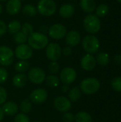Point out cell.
Segmentation results:
<instances>
[{"instance_id":"2e32d148","label":"cell","mask_w":121,"mask_h":122,"mask_svg":"<svg viewBox=\"0 0 121 122\" xmlns=\"http://www.w3.org/2000/svg\"><path fill=\"white\" fill-rule=\"evenodd\" d=\"M21 0H8L6 5V12L10 15H16L21 11Z\"/></svg>"},{"instance_id":"83f0119b","label":"cell","mask_w":121,"mask_h":122,"mask_svg":"<svg viewBox=\"0 0 121 122\" xmlns=\"http://www.w3.org/2000/svg\"><path fill=\"white\" fill-rule=\"evenodd\" d=\"M19 109H20V111L21 112V113H24V114H26L29 113L31 112V109H32L31 102L28 99H24L20 104Z\"/></svg>"},{"instance_id":"1f68e13d","label":"cell","mask_w":121,"mask_h":122,"mask_svg":"<svg viewBox=\"0 0 121 122\" xmlns=\"http://www.w3.org/2000/svg\"><path fill=\"white\" fill-rule=\"evenodd\" d=\"M14 122H30V119L26 114L19 113L15 115Z\"/></svg>"},{"instance_id":"f1b7e54d","label":"cell","mask_w":121,"mask_h":122,"mask_svg":"<svg viewBox=\"0 0 121 122\" xmlns=\"http://www.w3.org/2000/svg\"><path fill=\"white\" fill-rule=\"evenodd\" d=\"M109 11V7L106 4H101L96 8V14L98 17H103Z\"/></svg>"},{"instance_id":"f546056e","label":"cell","mask_w":121,"mask_h":122,"mask_svg":"<svg viewBox=\"0 0 121 122\" xmlns=\"http://www.w3.org/2000/svg\"><path fill=\"white\" fill-rule=\"evenodd\" d=\"M14 41L18 44H26L28 40V36L24 34L22 31H19L18 33L15 34L14 36Z\"/></svg>"},{"instance_id":"52a82bcc","label":"cell","mask_w":121,"mask_h":122,"mask_svg":"<svg viewBox=\"0 0 121 122\" xmlns=\"http://www.w3.org/2000/svg\"><path fill=\"white\" fill-rule=\"evenodd\" d=\"M14 52L6 46H0V64L4 66H10L14 61Z\"/></svg>"},{"instance_id":"484cf974","label":"cell","mask_w":121,"mask_h":122,"mask_svg":"<svg viewBox=\"0 0 121 122\" xmlns=\"http://www.w3.org/2000/svg\"><path fill=\"white\" fill-rule=\"evenodd\" d=\"M75 122H93L91 116L86 112H78L75 116Z\"/></svg>"},{"instance_id":"ee69618b","label":"cell","mask_w":121,"mask_h":122,"mask_svg":"<svg viewBox=\"0 0 121 122\" xmlns=\"http://www.w3.org/2000/svg\"><path fill=\"white\" fill-rule=\"evenodd\" d=\"M117 1H118V2H120V3H121V0H117Z\"/></svg>"},{"instance_id":"8992f818","label":"cell","mask_w":121,"mask_h":122,"mask_svg":"<svg viewBox=\"0 0 121 122\" xmlns=\"http://www.w3.org/2000/svg\"><path fill=\"white\" fill-rule=\"evenodd\" d=\"M46 73L45 71L39 68V67H34L31 69L27 75L28 79L34 84H42L46 79Z\"/></svg>"},{"instance_id":"cb8c5ba5","label":"cell","mask_w":121,"mask_h":122,"mask_svg":"<svg viewBox=\"0 0 121 122\" xmlns=\"http://www.w3.org/2000/svg\"><path fill=\"white\" fill-rule=\"evenodd\" d=\"M29 63L25 60H19L16 63L14 66V69L18 73H25L29 69Z\"/></svg>"},{"instance_id":"6da1fadb","label":"cell","mask_w":121,"mask_h":122,"mask_svg":"<svg viewBox=\"0 0 121 122\" xmlns=\"http://www.w3.org/2000/svg\"><path fill=\"white\" fill-rule=\"evenodd\" d=\"M28 45L35 50H41L48 44V38L46 35L40 32H33L28 36Z\"/></svg>"},{"instance_id":"d6986e66","label":"cell","mask_w":121,"mask_h":122,"mask_svg":"<svg viewBox=\"0 0 121 122\" xmlns=\"http://www.w3.org/2000/svg\"><path fill=\"white\" fill-rule=\"evenodd\" d=\"M28 78L24 73H18L12 78V84L16 88H22L27 83Z\"/></svg>"},{"instance_id":"5b68a950","label":"cell","mask_w":121,"mask_h":122,"mask_svg":"<svg viewBox=\"0 0 121 122\" xmlns=\"http://www.w3.org/2000/svg\"><path fill=\"white\" fill-rule=\"evenodd\" d=\"M37 11L44 16H51L56 11V4L53 0H40L36 6Z\"/></svg>"},{"instance_id":"60d3db41","label":"cell","mask_w":121,"mask_h":122,"mask_svg":"<svg viewBox=\"0 0 121 122\" xmlns=\"http://www.w3.org/2000/svg\"><path fill=\"white\" fill-rule=\"evenodd\" d=\"M4 113L3 112L1 107H0V122L4 119Z\"/></svg>"},{"instance_id":"d6a6232c","label":"cell","mask_w":121,"mask_h":122,"mask_svg":"<svg viewBox=\"0 0 121 122\" xmlns=\"http://www.w3.org/2000/svg\"><path fill=\"white\" fill-rule=\"evenodd\" d=\"M113 89L116 92H121V77L118 76L114 78L111 81Z\"/></svg>"},{"instance_id":"d590c367","label":"cell","mask_w":121,"mask_h":122,"mask_svg":"<svg viewBox=\"0 0 121 122\" xmlns=\"http://www.w3.org/2000/svg\"><path fill=\"white\" fill-rule=\"evenodd\" d=\"M75 119V116L71 112H65L62 116V120L63 122H73Z\"/></svg>"},{"instance_id":"74e56055","label":"cell","mask_w":121,"mask_h":122,"mask_svg":"<svg viewBox=\"0 0 121 122\" xmlns=\"http://www.w3.org/2000/svg\"><path fill=\"white\" fill-rule=\"evenodd\" d=\"M7 31V26L4 21L0 19V36H3Z\"/></svg>"},{"instance_id":"4dcf8cb0","label":"cell","mask_w":121,"mask_h":122,"mask_svg":"<svg viewBox=\"0 0 121 122\" xmlns=\"http://www.w3.org/2000/svg\"><path fill=\"white\" fill-rule=\"evenodd\" d=\"M21 31H22L24 34H26V36H29V35H31L34 32V28L31 24L26 22L23 25H21Z\"/></svg>"},{"instance_id":"44dd1931","label":"cell","mask_w":121,"mask_h":122,"mask_svg":"<svg viewBox=\"0 0 121 122\" xmlns=\"http://www.w3.org/2000/svg\"><path fill=\"white\" fill-rule=\"evenodd\" d=\"M68 99L71 102H76L78 101L81 97V91L78 86H74L71 89L68 94Z\"/></svg>"},{"instance_id":"d4e9b609","label":"cell","mask_w":121,"mask_h":122,"mask_svg":"<svg viewBox=\"0 0 121 122\" xmlns=\"http://www.w3.org/2000/svg\"><path fill=\"white\" fill-rule=\"evenodd\" d=\"M22 13L27 17H32L37 13V9L33 4H26L21 9Z\"/></svg>"},{"instance_id":"ba28073f","label":"cell","mask_w":121,"mask_h":122,"mask_svg":"<svg viewBox=\"0 0 121 122\" xmlns=\"http://www.w3.org/2000/svg\"><path fill=\"white\" fill-rule=\"evenodd\" d=\"M77 77L76 71L72 67H66L63 69L59 75L60 81L65 85H70L75 81Z\"/></svg>"},{"instance_id":"4fadbf2b","label":"cell","mask_w":121,"mask_h":122,"mask_svg":"<svg viewBox=\"0 0 121 122\" xmlns=\"http://www.w3.org/2000/svg\"><path fill=\"white\" fill-rule=\"evenodd\" d=\"M48 98V93L46 89L38 88L33 90L29 95V100L34 104H40L46 101Z\"/></svg>"},{"instance_id":"7c38bea8","label":"cell","mask_w":121,"mask_h":122,"mask_svg":"<svg viewBox=\"0 0 121 122\" xmlns=\"http://www.w3.org/2000/svg\"><path fill=\"white\" fill-rule=\"evenodd\" d=\"M54 108L60 112H67L71 108V102L68 98L63 96H58L53 100Z\"/></svg>"},{"instance_id":"7bdbcfd3","label":"cell","mask_w":121,"mask_h":122,"mask_svg":"<svg viewBox=\"0 0 121 122\" xmlns=\"http://www.w3.org/2000/svg\"><path fill=\"white\" fill-rule=\"evenodd\" d=\"M2 13V6L1 5V4H0V14Z\"/></svg>"},{"instance_id":"4316f807","label":"cell","mask_w":121,"mask_h":122,"mask_svg":"<svg viewBox=\"0 0 121 122\" xmlns=\"http://www.w3.org/2000/svg\"><path fill=\"white\" fill-rule=\"evenodd\" d=\"M96 63L101 66H106L109 63V56L108 54L104 52L98 53L96 58Z\"/></svg>"},{"instance_id":"bcb514c9","label":"cell","mask_w":121,"mask_h":122,"mask_svg":"<svg viewBox=\"0 0 121 122\" xmlns=\"http://www.w3.org/2000/svg\"></svg>"},{"instance_id":"b9f144b4","label":"cell","mask_w":121,"mask_h":122,"mask_svg":"<svg viewBox=\"0 0 121 122\" xmlns=\"http://www.w3.org/2000/svg\"><path fill=\"white\" fill-rule=\"evenodd\" d=\"M68 85H65L64 84V86H63L62 88H61V91L63 92H67L68 91Z\"/></svg>"},{"instance_id":"9a60e30c","label":"cell","mask_w":121,"mask_h":122,"mask_svg":"<svg viewBox=\"0 0 121 122\" xmlns=\"http://www.w3.org/2000/svg\"><path fill=\"white\" fill-rule=\"evenodd\" d=\"M81 36L78 31L76 30H71L66 33L65 36V41L68 46H76L81 41Z\"/></svg>"},{"instance_id":"7a4b0ae2","label":"cell","mask_w":121,"mask_h":122,"mask_svg":"<svg viewBox=\"0 0 121 122\" xmlns=\"http://www.w3.org/2000/svg\"><path fill=\"white\" fill-rule=\"evenodd\" d=\"M101 86L99 81L96 78H86L80 83L81 92L86 95H91L96 93Z\"/></svg>"},{"instance_id":"277c9868","label":"cell","mask_w":121,"mask_h":122,"mask_svg":"<svg viewBox=\"0 0 121 122\" xmlns=\"http://www.w3.org/2000/svg\"><path fill=\"white\" fill-rule=\"evenodd\" d=\"M82 46L88 54L97 53L100 48V42L98 39L93 35L89 34L84 36L82 40Z\"/></svg>"},{"instance_id":"8d00e7d4","label":"cell","mask_w":121,"mask_h":122,"mask_svg":"<svg viewBox=\"0 0 121 122\" xmlns=\"http://www.w3.org/2000/svg\"><path fill=\"white\" fill-rule=\"evenodd\" d=\"M7 99V92L6 89L0 86V105H3Z\"/></svg>"},{"instance_id":"5bb4252c","label":"cell","mask_w":121,"mask_h":122,"mask_svg":"<svg viewBox=\"0 0 121 122\" xmlns=\"http://www.w3.org/2000/svg\"><path fill=\"white\" fill-rule=\"evenodd\" d=\"M96 58L90 54L84 55L81 60V66L82 69L88 71L93 70L96 67Z\"/></svg>"},{"instance_id":"ffe728a7","label":"cell","mask_w":121,"mask_h":122,"mask_svg":"<svg viewBox=\"0 0 121 122\" xmlns=\"http://www.w3.org/2000/svg\"><path fill=\"white\" fill-rule=\"evenodd\" d=\"M80 6L83 11L91 13L96 9V2L94 0H81Z\"/></svg>"},{"instance_id":"9c48e42d","label":"cell","mask_w":121,"mask_h":122,"mask_svg":"<svg viewBox=\"0 0 121 122\" xmlns=\"http://www.w3.org/2000/svg\"><path fill=\"white\" fill-rule=\"evenodd\" d=\"M46 56L51 61H57L61 54L62 49L57 43H50L46 47Z\"/></svg>"},{"instance_id":"ab89813d","label":"cell","mask_w":121,"mask_h":122,"mask_svg":"<svg viewBox=\"0 0 121 122\" xmlns=\"http://www.w3.org/2000/svg\"><path fill=\"white\" fill-rule=\"evenodd\" d=\"M114 61L116 62V64L118 65H121V54L116 55L114 57Z\"/></svg>"},{"instance_id":"e0dca14e","label":"cell","mask_w":121,"mask_h":122,"mask_svg":"<svg viewBox=\"0 0 121 122\" xmlns=\"http://www.w3.org/2000/svg\"><path fill=\"white\" fill-rule=\"evenodd\" d=\"M1 108L3 109L4 115L9 116V117H13V116H15L16 114H18L19 107L14 102H11V101L6 102L2 105Z\"/></svg>"},{"instance_id":"8fae6325","label":"cell","mask_w":121,"mask_h":122,"mask_svg":"<svg viewBox=\"0 0 121 122\" xmlns=\"http://www.w3.org/2000/svg\"><path fill=\"white\" fill-rule=\"evenodd\" d=\"M67 33L66 26L61 24H54L48 29V35L55 40H59L65 37Z\"/></svg>"},{"instance_id":"836d02e7","label":"cell","mask_w":121,"mask_h":122,"mask_svg":"<svg viewBox=\"0 0 121 122\" xmlns=\"http://www.w3.org/2000/svg\"><path fill=\"white\" fill-rule=\"evenodd\" d=\"M9 74L5 68L0 67V84H4L8 79Z\"/></svg>"},{"instance_id":"f6af8a7d","label":"cell","mask_w":121,"mask_h":122,"mask_svg":"<svg viewBox=\"0 0 121 122\" xmlns=\"http://www.w3.org/2000/svg\"><path fill=\"white\" fill-rule=\"evenodd\" d=\"M0 1H8V0H0Z\"/></svg>"},{"instance_id":"30bf717a","label":"cell","mask_w":121,"mask_h":122,"mask_svg":"<svg viewBox=\"0 0 121 122\" xmlns=\"http://www.w3.org/2000/svg\"><path fill=\"white\" fill-rule=\"evenodd\" d=\"M33 54L32 49L26 44H19L14 51L15 56L19 60H25L27 61L29 59Z\"/></svg>"},{"instance_id":"7402d4cb","label":"cell","mask_w":121,"mask_h":122,"mask_svg":"<svg viewBox=\"0 0 121 122\" xmlns=\"http://www.w3.org/2000/svg\"><path fill=\"white\" fill-rule=\"evenodd\" d=\"M44 81L46 82V84L48 87L56 88L59 85L60 79L56 75L51 74L48 75L47 76H46V79H45Z\"/></svg>"},{"instance_id":"e575fe53","label":"cell","mask_w":121,"mask_h":122,"mask_svg":"<svg viewBox=\"0 0 121 122\" xmlns=\"http://www.w3.org/2000/svg\"><path fill=\"white\" fill-rule=\"evenodd\" d=\"M48 70L51 74H55L59 71V64L57 61H51L48 65Z\"/></svg>"},{"instance_id":"3957f363","label":"cell","mask_w":121,"mask_h":122,"mask_svg":"<svg viewBox=\"0 0 121 122\" xmlns=\"http://www.w3.org/2000/svg\"><path fill=\"white\" fill-rule=\"evenodd\" d=\"M83 26L86 31L90 34H96L101 29L99 17L95 14H88L83 19Z\"/></svg>"},{"instance_id":"f35d334b","label":"cell","mask_w":121,"mask_h":122,"mask_svg":"<svg viewBox=\"0 0 121 122\" xmlns=\"http://www.w3.org/2000/svg\"><path fill=\"white\" fill-rule=\"evenodd\" d=\"M72 51H72V49H71V47L69 46H64L63 49H62V54H63L64 56H68L71 55Z\"/></svg>"},{"instance_id":"603a6c76","label":"cell","mask_w":121,"mask_h":122,"mask_svg":"<svg viewBox=\"0 0 121 122\" xmlns=\"http://www.w3.org/2000/svg\"><path fill=\"white\" fill-rule=\"evenodd\" d=\"M21 24L19 21L18 20H13L11 21L8 26H7V30L10 34H15L21 31Z\"/></svg>"},{"instance_id":"ac0fdd59","label":"cell","mask_w":121,"mask_h":122,"mask_svg":"<svg viewBox=\"0 0 121 122\" xmlns=\"http://www.w3.org/2000/svg\"><path fill=\"white\" fill-rule=\"evenodd\" d=\"M58 13L62 18L68 19L72 17L75 14V8L70 4H65L59 8Z\"/></svg>"}]
</instances>
